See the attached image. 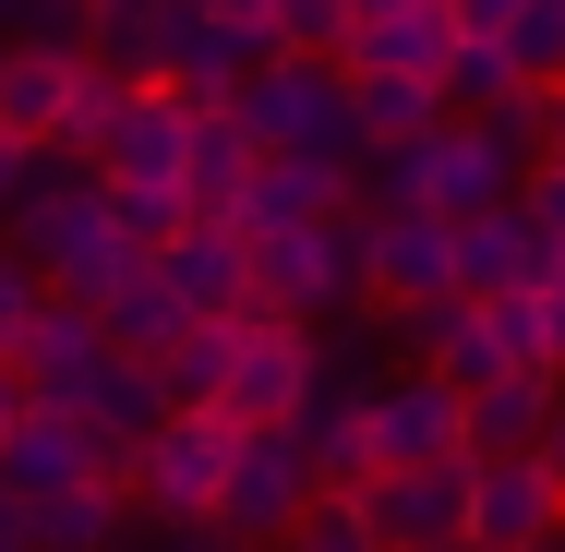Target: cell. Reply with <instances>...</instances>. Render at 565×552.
I'll return each instance as SVG.
<instances>
[{"label":"cell","instance_id":"5bb4252c","mask_svg":"<svg viewBox=\"0 0 565 552\" xmlns=\"http://www.w3.org/2000/svg\"><path fill=\"white\" fill-rule=\"evenodd\" d=\"M313 372H326L313 325H241V360H228L217 409H228V421H289V409L313 397Z\"/></svg>","mask_w":565,"mask_h":552},{"label":"cell","instance_id":"8992f818","mask_svg":"<svg viewBox=\"0 0 565 552\" xmlns=\"http://www.w3.org/2000/svg\"><path fill=\"white\" fill-rule=\"evenodd\" d=\"M228 409H169L157 433L132 444V505L169 517V529H205L217 517V480H228Z\"/></svg>","mask_w":565,"mask_h":552},{"label":"cell","instance_id":"603a6c76","mask_svg":"<svg viewBox=\"0 0 565 552\" xmlns=\"http://www.w3.org/2000/svg\"><path fill=\"white\" fill-rule=\"evenodd\" d=\"M409 336H422V372H446L457 397H481L493 372H518V360H505V336H493V313H481V301H434V313H409Z\"/></svg>","mask_w":565,"mask_h":552},{"label":"cell","instance_id":"44dd1931","mask_svg":"<svg viewBox=\"0 0 565 552\" xmlns=\"http://www.w3.org/2000/svg\"><path fill=\"white\" fill-rule=\"evenodd\" d=\"M361 193H349L338 156H253V193H241V217L228 228H277V217H349Z\"/></svg>","mask_w":565,"mask_h":552},{"label":"cell","instance_id":"4fadbf2b","mask_svg":"<svg viewBox=\"0 0 565 552\" xmlns=\"http://www.w3.org/2000/svg\"><path fill=\"white\" fill-rule=\"evenodd\" d=\"M181 144H193V97L169 85V73H145L132 97H120V120L97 132V181H181Z\"/></svg>","mask_w":565,"mask_h":552},{"label":"cell","instance_id":"74e56055","mask_svg":"<svg viewBox=\"0 0 565 552\" xmlns=\"http://www.w3.org/2000/svg\"><path fill=\"white\" fill-rule=\"evenodd\" d=\"M446 24H457V36H505V24H518V0H446Z\"/></svg>","mask_w":565,"mask_h":552},{"label":"cell","instance_id":"b9f144b4","mask_svg":"<svg viewBox=\"0 0 565 552\" xmlns=\"http://www.w3.org/2000/svg\"><path fill=\"white\" fill-rule=\"evenodd\" d=\"M542 468L565 480V397H554V421H542Z\"/></svg>","mask_w":565,"mask_h":552},{"label":"cell","instance_id":"1f68e13d","mask_svg":"<svg viewBox=\"0 0 565 552\" xmlns=\"http://www.w3.org/2000/svg\"><path fill=\"white\" fill-rule=\"evenodd\" d=\"M481 313H493V336H505V360H554V313H542V277H518V289H493Z\"/></svg>","mask_w":565,"mask_h":552},{"label":"cell","instance_id":"2e32d148","mask_svg":"<svg viewBox=\"0 0 565 552\" xmlns=\"http://www.w3.org/2000/svg\"><path fill=\"white\" fill-rule=\"evenodd\" d=\"M446 48H457L446 0H349V36H338L349 73H434Z\"/></svg>","mask_w":565,"mask_h":552},{"label":"cell","instance_id":"277c9868","mask_svg":"<svg viewBox=\"0 0 565 552\" xmlns=\"http://www.w3.org/2000/svg\"><path fill=\"white\" fill-rule=\"evenodd\" d=\"M313 493H326V480H313V456H301L289 421H241V433H228V480H217V517H205V529L241 541V552H277L301 517H313Z\"/></svg>","mask_w":565,"mask_h":552},{"label":"cell","instance_id":"d4e9b609","mask_svg":"<svg viewBox=\"0 0 565 552\" xmlns=\"http://www.w3.org/2000/svg\"><path fill=\"white\" fill-rule=\"evenodd\" d=\"M132 480H73V493H36L24 505V552H109Z\"/></svg>","mask_w":565,"mask_h":552},{"label":"cell","instance_id":"f35d334b","mask_svg":"<svg viewBox=\"0 0 565 552\" xmlns=\"http://www.w3.org/2000/svg\"><path fill=\"white\" fill-rule=\"evenodd\" d=\"M542 313H554V360H565V252L542 264Z\"/></svg>","mask_w":565,"mask_h":552},{"label":"cell","instance_id":"d590c367","mask_svg":"<svg viewBox=\"0 0 565 552\" xmlns=\"http://www.w3.org/2000/svg\"><path fill=\"white\" fill-rule=\"evenodd\" d=\"M349 36V0H277V48H313V61H338Z\"/></svg>","mask_w":565,"mask_h":552},{"label":"cell","instance_id":"4dcf8cb0","mask_svg":"<svg viewBox=\"0 0 565 552\" xmlns=\"http://www.w3.org/2000/svg\"><path fill=\"white\" fill-rule=\"evenodd\" d=\"M109 217H120V240H132V252H157L193 205H181V181H109Z\"/></svg>","mask_w":565,"mask_h":552},{"label":"cell","instance_id":"ab89813d","mask_svg":"<svg viewBox=\"0 0 565 552\" xmlns=\"http://www.w3.org/2000/svg\"><path fill=\"white\" fill-rule=\"evenodd\" d=\"M24 169H36V144H12V132H0V205L24 193Z\"/></svg>","mask_w":565,"mask_h":552},{"label":"cell","instance_id":"681fc988","mask_svg":"<svg viewBox=\"0 0 565 552\" xmlns=\"http://www.w3.org/2000/svg\"><path fill=\"white\" fill-rule=\"evenodd\" d=\"M542 552H565V529H554V541H542Z\"/></svg>","mask_w":565,"mask_h":552},{"label":"cell","instance_id":"6da1fadb","mask_svg":"<svg viewBox=\"0 0 565 552\" xmlns=\"http://www.w3.org/2000/svg\"><path fill=\"white\" fill-rule=\"evenodd\" d=\"M0 240L61 289V301H109L120 277L145 264L132 240H120V217H109V181L97 169H73V181H49V169H24V193L0 205Z\"/></svg>","mask_w":565,"mask_h":552},{"label":"cell","instance_id":"7a4b0ae2","mask_svg":"<svg viewBox=\"0 0 565 552\" xmlns=\"http://www.w3.org/2000/svg\"><path fill=\"white\" fill-rule=\"evenodd\" d=\"M228 120H241L265 156H338V169H361L349 73H338V61H313V48H265V61L228 85Z\"/></svg>","mask_w":565,"mask_h":552},{"label":"cell","instance_id":"8fae6325","mask_svg":"<svg viewBox=\"0 0 565 552\" xmlns=\"http://www.w3.org/2000/svg\"><path fill=\"white\" fill-rule=\"evenodd\" d=\"M73 480H120L109 444L85 433V409H49V397H24V421L0 433V493H73Z\"/></svg>","mask_w":565,"mask_h":552},{"label":"cell","instance_id":"7dc6e473","mask_svg":"<svg viewBox=\"0 0 565 552\" xmlns=\"http://www.w3.org/2000/svg\"><path fill=\"white\" fill-rule=\"evenodd\" d=\"M85 12H157V0H85Z\"/></svg>","mask_w":565,"mask_h":552},{"label":"cell","instance_id":"52a82bcc","mask_svg":"<svg viewBox=\"0 0 565 552\" xmlns=\"http://www.w3.org/2000/svg\"><path fill=\"white\" fill-rule=\"evenodd\" d=\"M554 529H565V480L542 468V444L469 456V541H481V552H542Z\"/></svg>","mask_w":565,"mask_h":552},{"label":"cell","instance_id":"e575fe53","mask_svg":"<svg viewBox=\"0 0 565 552\" xmlns=\"http://www.w3.org/2000/svg\"><path fill=\"white\" fill-rule=\"evenodd\" d=\"M518 217H530L542 252H565V156H530V169H518Z\"/></svg>","mask_w":565,"mask_h":552},{"label":"cell","instance_id":"836d02e7","mask_svg":"<svg viewBox=\"0 0 565 552\" xmlns=\"http://www.w3.org/2000/svg\"><path fill=\"white\" fill-rule=\"evenodd\" d=\"M85 48V0H0V48Z\"/></svg>","mask_w":565,"mask_h":552},{"label":"cell","instance_id":"f6af8a7d","mask_svg":"<svg viewBox=\"0 0 565 552\" xmlns=\"http://www.w3.org/2000/svg\"><path fill=\"white\" fill-rule=\"evenodd\" d=\"M12 421H24V385H12V360H0V433H12Z\"/></svg>","mask_w":565,"mask_h":552},{"label":"cell","instance_id":"bcb514c9","mask_svg":"<svg viewBox=\"0 0 565 552\" xmlns=\"http://www.w3.org/2000/svg\"><path fill=\"white\" fill-rule=\"evenodd\" d=\"M542 156H565V85H554V120H542Z\"/></svg>","mask_w":565,"mask_h":552},{"label":"cell","instance_id":"f546056e","mask_svg":"<svg viewBox=\"0 0 565 552\" xmlns=\"http://www.w3.org/2000/svg\"><path fill=\"white\" fill-rule=\"evenodd\" d=\"M120 97H132V73L85 61V73H73V109H61V156H97V132L120 120Z\"/></svg>","mask_w":565,"mask_h":552},{"label":"cell","instance_id":"ac0fdd59","mask_svg":"<svg viewBox=\"0 0 565 552\" xmlns=\"http://www.w3.org/2000/svg\"><path fill=\"white\" fill-rule=\"evenodd\" d=\"M73 73H85V48H36V36L0 48V132L49 156L61 144V109H73Z\"/></svg>","mask_w":565,"mask_h":552},{"label":"cell","instance_id":"7c38bea8","mask_svg":"<svg viewBox=\"0 0 565 552\" xmlns=\"http://www.w3.org/2000/svg\"><path fill=\"white\" fill-rule=\"evenodd\" d=\"M97 360H109L97 301H61V289H49V301L24 313V336H12V385H24V397H49V409H73Z\"/></svg>","mask_w":565,"mask_h":552},{"label":"cell","instance_id":"d6986e66","mask_svg":"<svg viewBox=\"0 0 565 552\" xmlns=\"http://www.w3.org/2000/svg\"><path fill=\"white\" fill-rule=\"evenodd\" d=\"M446 228H457V301H493V289H518V277L554 264V252L530 240V217H518V193L481 205V217H446Z\"/></svg>","mask_w":565,"mask_h":552},{"label":"cell","instance_id":"484cf974","mask_svg":"<svg viewBox=\"0 0 565 552\" xmlns=\"http://www.w3.org/2000/svg\"><path fill=\"white\" fill-rule=\"evenodd\" d=\"M241 325H253V313H193V325L157 348V385H169V409H217L228 360H241Z\"/></svg>","mask_w":565,"mask_h":552},{"label":"cell","instance_id":"7402d4cb","mask_svg":"<svg viewBox=\"0 0 565 552\" xmlns=\"http://www.w3.org/2000/svg\"><path fill=\"white\" fill-rule=\"evenodd\" d=\"M253 156H265V144H253L228 109H193V144H181V205H193V217H241Z\"/></svg>","mask_w":565,"mask_h":552},{"label":"cell","instance_id":"cb8c5ba5","mask_svg":"<svg viewBox=\"0 0 565 552\" xmlns=\"http://www.w3.org/2000/svg\"><path fill=\"white\" fill-rule=\"evenodd\" d=\"M434 120H446V85H434V73H349V132H361V156H373V144H409V132H434Z\"/></svg>","mask_w":565,"mask_h":552},{"label":"cell","instance_id":"ba28073f","mask_svg":"<svg viewBox=\"0 0 565 552\" xmlns=\"http://www.w3.org/2000/svg\"><path fill=\"white\" fill-rule=\"evenodd\" d=\"M361 529L385 552L422 541H469V456H422V468H373L361 480Z\"/></svg>","mask_w":565,"mask_h":552},{"label":"cell","instance_id":"9a60e30c","mask_svg":"<svg viewBox=\"0 0 565 552\" xmlns=\"http://www.w3.org/2000/svg\"><path fill=\"white\" fill-rule=\"evenodd\" d=\"M157 277H169L181 313H253V252H241L228 217H181L157 240Z\"/></svg>","mask_w":565,"mask_h":552},{"label":"cell","instance_id":"9c48e42d","mask_svg":"<svg viewBox=\"0 0 565 552\" xmlns=\"http://www.w3.org/2000/svg\"><path fill=\"white\" fill-rule=\"evenodd\" d=\"M265 48H277V36L228 24L217 0H169V12H157V73H169V85H181L193 109H228V85H241V73H253Z\"/></svg>","mask_w":565,"mask_h":552},{"label":"cell","instance_id":"4316f807","mask_svg":"<svg viewBox=\"0 0 565 552\" xmlns=\"http://www.w3.org/2000/svg\"><path fill=\"white\" fill-rule=\"evenodd\" d=\"M97 325H109V348H132V360H157V348H169V336L193 325V313L169 301V277H157V252H145V264L120 277L109 301H97Z\"/></svg>","mask_w":565,"mask_h":552},{"label":"cell","instance_id":"f1b7e54d","mask_svg":"<svg viewBox=\"0 0 565 552\" xmlns=\"http://www.w3.org/2000/svg\"><path fill=\"white\" fill-rule=\"evenodd\" d=\"M505 61H518V85H565V0H518Z\"/></svg>","mask_w":565,"mask_h":552},{"label":"cell","instance_id":"7bdbcfd3","mask_svg":"<svg viewBox=\"0 0 565 552\" xmlns=\"http://www.w3.org/2000/svg\"><path fill=\"white\" fill-rule=\"evenodd\" d=\"M0 552H24V493H0Z\"/></svg>","mask_w":565,"mask_h":552},{"label":"cell","instance_id":"83f0119b","mask_svg":"<svg viewBox=\"0 0 565 552\" xmlns=\"http://www.w3.org/2000/svg\"><path fill=\"white\" fill-rule=\"evenodd\" d=\"M434 85H446V109H505L518 97V61H505V36H457L434 61Z\"/></svg>","mask_w":565,"mask_h":552},{"label":"cell","instance_id":"e0dca14e","mask_svg":"<svg viewBox=\"0 0 565 552\" xmlns=\"http://www.w3.org/2000/svg\"><path fill=\"white\" fill-rule=\"evenodd\" d=\"M73 409H85V433L109 444V468L132 480V444H145L157 421H169V385H157V360H132V348H109V360L85 372V397H73Z\"/></svg>","mask_w":565,"mask_h":552},{"label":"cell","instance_id":"30bf717a","mask_svg":"<svg viewBox=\"0 0 565 552\" xmlns=\"http://www.w3.org/2000/svg\"><path fill=\"white\" fill-rule=\"evenodd\" d=\"M361 433H373V468H422V456H469V397L446 372H397L361 397Z\"/></svg>","mask_w":565,"mask_h":552},{"label":"cell","instance_id":"c3c4849f","mask_svg":"<svg viewBox=\"0 0 565 552\" xmlns=\"http://www.w3.org/2000/svg\"><path fill=\"white\" fill-rule=\"evenodd\" d=\"M422 552H481V541H422Z\"/></svg>","mask_w":565,"mask_h":552},{"label":"cell","instance_id":"5b68a950","mask_svg":"<svg viewBox=\"0 0 565 552\" xmlns=\"http://www.w3.org/2000/svg\"><path fill=\"white\" fill-rule=\"evenodd\" d=\"M241 252H253V325H313L349 301V217L241 228Z\"/></svg>","mask_w":565,"mask_h":552},{"label":"cell","instance_id":"ffe728a7","mask_svg":"<svg viewBox=\"0 0 565 552\" xmlns=\"http://www.w3.org/2000/svg\"><path fill=\"white\" fill-rule=\"evenodd\" d=\"M565 397V360H518V372H493L481 397H469V456H518V444H542Z\"/></svg>","mask_w":565,"mask_h":552},{"label":"cell","instance_id":"8d00e7d4","mask_svg":"<svg viewBox=\"0 0 565 552\" xmlns=\"http://www.w3.org/2000/svg\"><path fill=\"white\" fill-rule=\"evenodd\" d=\"M36 301H49V277L0 240V360H12V336H24V313H36Z\"/></svg>","mask_w":565,"mask_h":552},{"label":"cell","instance_id":"d6a6232c","mask_svg":"<svg viewBox=\"0 0 565 552\" xmlns=\"http://www.w3.org/2000/svg\"><path fill=\"white\" fill-rule=\"evenodd\" d=\"M277 552H385V541L361 529V493H313V517H301Z\"/></svg>","mask_w":565,"mask_h":552},{"label":"cell","instance_id":"ee69618b","mask_svg":"<svg viewBox=\"0 0 565 552\" xmlns=\"http://www.w3.org/2000/svg\"><path fill=\"white\" fill-rule=\"evenodd\" d=\"M169 552H241V541H217V529H169Z\"/></svg>","mask_w":565,"mask_h":552},{"label":"cell","instance_id":"60d3db41","mask_svg":"<svg viewBox=\"0 0 565 552\" xmlns=\"http://www.w3.org/2000/svg\"><path fill=\"white\" fill-rule=\"evenodd\" d=\"M228 24H253V36H277V0H217Z\"/></svg>","mask_w":565,"mask_h":552},{"label":"cell","instance_id":"3957f363","mask_svg":"<svg viewBox=\"0 0 565 552\" xmlns=\"http://www.w3.org/2000/svg\"><path fill=\"white\" fill-rule=\"evenodd\" d=\"M349 301L385 325L457 301V228L434 205H349Z\"/></svg>","mask_w":565,"mask_h":552}]
</instances>
